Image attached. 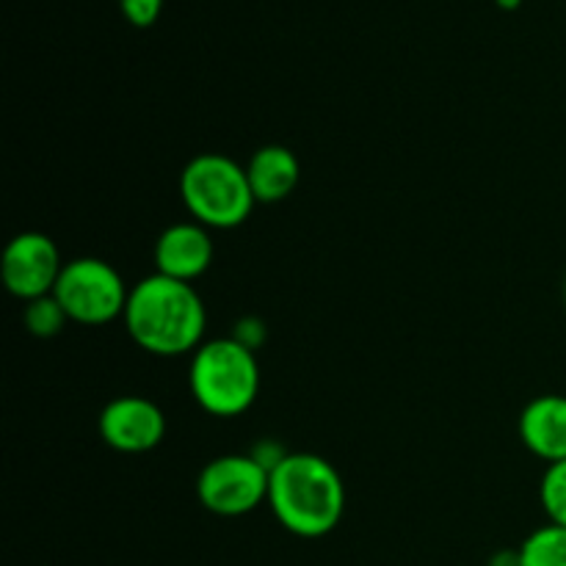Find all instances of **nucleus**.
Instances as JSON below:
<instances>
[{
	"instance_id": "nucleus-1",
	"label": "nucleus",
	"mask_w": 566,
	"mask_h": 566,
	"mask_svg": "<svg viewBox=\"0 0 566 566\" xmlns=\"http://www.w3.org/2000/svg\"><path fill=\"white\" fill-rule=\"evenodd\" d=\"M127 335L155 357H177L202 346L208 313L191 282L149 274L130 287L125 315Z\"/></svg>"
},
{
	"instance_id": "nucleus-2",
	"label": "nucleus",
	"mask_w": 566,
	"mask_h": 566,
	"mask_svg": "<svg viewBox=\"0 0 566 566\" xmlns=\"http://www.w3.org/2000/svg\"><path fill=\"white\" fill-rule=\"evenodd\" d=\"M269 506L285 531L302 539H321L337 528L346 509L340 473L315 453H285L271 470Z\"/></svg>"
},
{
	"instance_id": "nucleus-3",
	"label": "nucleus",
	"mask_w": 566,
	"mask_h": 566,
	"mask_svg": "<svg viewBox=\"0 0 566 566\" xmlns=\"http://www.w3.org/2000/svg\"><path fill=\"white\" fill-rule=\"evenodd\" d=\"M188 385L205 412L235 418L252 407L260 392L258 357L235 337L208 340L193 352Z\"/></svg>"
},
{
	"instance_id": "nucleus-4",
	"label": "nucleus",
	"mask_w": 566,
	"mask_h": 566,
	"mask_svg": "<svg viewBox=\"0 0 566 566\" xmlns=\"http://www.w3.org/2000/svg\"><path fill=\"white\" fill-rule=\"evenodd\" d=\"M180 193L193 221L213 230H232L249 219L258 205L247 166L221 153H202L186 164Z\"/></svg>"
},
{
	"instance_id": "nucleus-5",
	"label": "nucleus",
	"mask_w": 566,
	"mask_h": 566,
	"mask_svg": "<svg viewBox=\"0 0 566 566\" xmlns=\"http://www.w3.org/2000/svg\"><path fill=\"white\" fill-rule=\"evenodd\" d=\"M53 296L75 324L103 326L122 318L130 298L119 271L99 258H77L64 263Z\"/></svg>"
},
{
	"instance_id": "nucleus-6",
	"label": "nucleus",
	"mask_w": 566,
	"mask_h": 566,
	"mask_svg": "<svg viewBox=\"0 0 566 566\" xmlns=\"http://www.w3.org/2000/svg\"><path fill=\"white\" fill-rule=\"evenodd\" d=\"M269 468L252 453H227L210 459L197 479L199 503L219 517H243L269 503Z\"/></svg>"
},
{
	"instance_id": "nucleus-7",
	"label": "nucleus",
	"mask_w": 566,
	"mask_h": 566,
	"mask_svg": "<svg viewBox=\"0 0 566 566\" xmlns=\"http://www.w3.org/2000/svg\"><path fill=\"white\" fill-rule=\"evenodd\" d=\"M0 271H3V285L9 287L11 296L28 304L55 291L64 263H61L53 238L44 232H20L6 247Z\"/></svg>"
},
{
	"instance_id": "nucleus-8",
	"label": "nucleus",
	"mask_w": 566,
	"mask_h": 566,
	"mask_svg": "<svg viewBox=\"0 0 566 566\" xmlns=\"http://www.w3.org/2000/svg\"><path fill=\"white\" fill-rule=\"evenodd\" d=\"M166 415L144 396H119L99 412V437L119 453H147L164 442Z\"/></svg>"
},
{
	"instance_id": "nucleus-9",
	"label": "nucleus",
	"mask_w": 566,
	"mask_h": 566,
	"mask_svg": "<svg viewBox=\"0 0 566 566\" xmlns=\"http://www.w3.org/2000/svg\"><path fill=\"white\" fill-rule=\"evenodd\" d=\"M213 263V241L208 227L199 221H177L166 227L155 241L158 274L180 282H193Z\"/></svg>"
},
{
	"instance_id": "nucleus-10",
	"label": "nucleus",
	"mask_w": 566,
	"mask_h": 566,
	"mask_svg": "<svg viewBox=\"0 0 566 566\" xmlns=\"http://www.w3.org/2000/svg\"><path fill=\"white\" fill-rule=\"evenodd\" d=\"M520 440L547 464L566 459V396H539L520 415Z\"/></svg>"
},
{
	"instance_id": "nucleus-11",
	"label": "nucleus",
	"mask_w": 566,
	"mask_h": 566,
	"mask_svg": "<svg viewBox=\"0 0 566 566\" xmlns=\"http://www.w3.org/2000/svg\"><path fill=\"white\" fill-rule=\"evenodd\" d=\"M247 175L254 199L274 205L291 197L293 188L298 186V177H302V166H298V158L287 147L265 144L249 158Z\"/></svg>"
},
{
	"instance_id": "nucleus-12",
	"label": "nucleus",
	"mask_w": 566,
	"mask_h": 566,
	"mask_svg": "<svg viewBox=\"0 0 566 566\" xmlns=\"http://www.w3.org/2000/svg\"><path fill=\"white\" fill-rule=\"evenodd\" d=\"M523 566H566V528L545 525L534 531L520 547Z\"/></svg>"
},
{
	"instance_id": "nucleus-13",
	"label": "nucleus",
	"mask_w": 566,
	"mask_h": 566,
	"mask_svg": "<svg viewBox=\"0 0 566 566\" xmlns=\"http://www.w3.org/2000/svg\"><path fill=\"white\" fill-rule=\"evenodd\" d=\"M22 318H25L28 332L36 337H55L61 329H64L66 321H70L66 318L64 307H61L59 298H55L53 293L28 302L25 315H22Z\"/></svg>"
},
{
	"instance_id": "nucleus-14",
	"label": "nucleus",
	"mask_w": 566,
	"mask_h": 566,
	"mask_svg": "<svg viewBox=\"0 0 566 566\" xmlns=\"http://www.w3.org/2000/svg\"><path fill=\"white\" fill-rule=\"evenodd\" d=\"M539 497L551 523L566 528V459L547 464L545 475H542Z\"/></svg>"
},
{
	"instance_id": "nucleus-15",
	"label": "nucleus",
	"mask_w": 566,
	"mask_h": 566,
	"mask_svg": "<svg viewBox=\"0 0 566 566\" xmlns=\"http://www.w3.org/2000/svg\"><path fill=\"white\" fill-rule=\"evenodd\" d=\"M119 6L125 20L136 28H149L164 11V0H119Z\"/></svg>"
},
{
	"instance_id": "nucleus-16",
	"label": "nucleus",
	"mask_w": 566,
	"mask_h": 566,
	"mask_svg": "<svg viewBox=\"0 0 566 566\" xmlns=\"http://www.w3.org/2000/svg\"><path fill=\"white\" fill-rule=\"evenodd\" d=\"M263 335H265L263 326H260L254 318H247V321H241V324H238V332L232 337H235V340H241L243 346H249L254 352V348L263 343Z\"/></svg>"
},
{
	"instance_id": "nucleus-17",
	"label": "nucleus",
	"mask_w": 566,
	"mask_h": 566,
	"mask_svg": "<svg viewBox=\"0 0 566 566\" xmlns=\"http://www.w3.org/2000/svg\"><path fill=\"white\" fill-rule=\"evenodd\" d=\"M490 566H523V556L520 551H501L497 556H492Z\"/></svg>"
},
{
	"instance_id": "nucleus-18",
	"label": "nucleus",
	"mask_w": 566,
	"mask_h": 566,
	"mask_svg": "<svg viewBox=\"0 0 566 566\" xmlns=\"http://www.w3.org/2000/svg\"><path fill=\"white\" fill-rule=\"evenodd\" d=\"M520 3H523V0H497V6H501V9H506V11L520 9Z\"/></svg>"
},
{
	"instance_id": "nucleus-19",
	"label": "nucleus",
	"mask_w": 566,
	"mask_h": 566,
	"mask_svg": "<svg viewBox=\"0 0 566 566\" xmlns=\"http://www.w3.org/2000/svg\"><path fill=\"white\" fill-rule=\"evenodd\" d=\"M564 302H566V282H564Z\"/></svg>"
}]
</instances>
